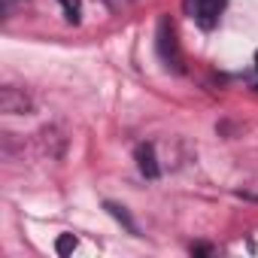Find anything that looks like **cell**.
Instances as JSON below:
<instances>
[{
  "label": "cell",
  "mask_w": 258,
  "mask_h": 258,
  "mask_svg": "<svg viewBox=\"0 0 258 258\" xmlns=\"http://www.w3.org/2000/svg\"><path fill=\"white\" fill-rule=\"evenodd\" d=\"M61 4H64V10H67V19L70 22H79V0H61Z\"/></svg>",
  "instance_id": "6"
},
{
  "label": "cell",
  "mask_w": 258,
  "mask_h": 258,
  "mask_svg": "<svg viewBox=\"0 0 258 258\" xmlns=\"http://www.w3.org/2000/svg\"><path fill=\"white\" fill-rule=\"evenodd\" d=\"M73 249H76V237H73V234H61V237L55 240V252H58V255H70Z\"/></svg>",
  "instance_id": "5"
},
{
  "label": "cell",
  "mask_w": 258,
  "mask_h": 258,
  "mask_svg": "<svg viewBox=\"0 0 258 258\" xmlns=\"http://www.w3.org/2000/svg\"><path fill=\"white\" fill-rule=\"evenodd\" d=\"M0 103H4L7 112H25V106H28L25 97L16 100V88H4V97H0Z\"/></svg>",
  "instance_id": "4"
},
{
  "label": "cell",
  "mask_w": 258,
  "mask_h": 258,
  "mask_svg": "<svg viewBox=\"0 0 258 258\" xmlns=\"http://www.w3.org/2000/svg\"><path fill=\"white\" fill-rule=\"evenodd\" d=\"M158 46H161L164 61L179 67V55H176V43H173V25L167 19H161V25H158Z\"/></svg>",
  "instance_id": "2"
},
{
  "label": "cell",
  "mask_w": 258,
  "mask_h": 258,
  "mask_svg": "<svg viewBox=\"0 0 258 258\" xmlns=\"http://www.w3.org/2000/svg\"><path fill=\"white\" fill-rule=\"evenodd\" d=\"M106 210H109V213H112L115 219H121V222H124L127 228H131V231H137V228H134V222H131V219H127V213H124L121 207H112V204H106Z\"/></svg>",
  "instance_id": "7"
},
{
  "label": "cell",
  "mask_w": 258,
  "mask_h": 258,
  "mask_svg": "<svg viewBox=\"0 0 258 258\" xmlns=\"http://www.w3.org/2000/svg\"><path fill=\"white\" fill-rule=\"evenodd\" d=\"M137 158H140V170H143V176L155 179V176H158V164H155V152H152V146H140Z\"/></svg>",
  "instance_id": "3"
},
{
  "label": "cell",
  "mask_w": 258,
  "mask_h": 258,
  "mask_svg": "<svg viewBox=\"0 0 258 258\" xmlns=\"http://www.w3.org/2000/svg\"><path fill=\"white\" fill-rule=\"evenodd\" d=\"M255 70H258V52H255Z\"/></svg>",
  "instance_id": "8"
},
{
  "label": "cell",
  "mask_w": 258,
  "mask_h": 258,
  "mask_svg": "<svg viewBox=\"0 0 258 258\" xmlns=\"http://www.w3.org/2000/svg\"><path fill=\"white\" fill-rule=\"evenodd\" d=\"M225 4L228 0H185V13L204 28V31H213L225 13Z\"/></svg>",
  "instance_id": "1"
}]
</instances>
